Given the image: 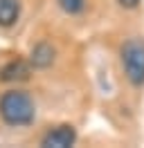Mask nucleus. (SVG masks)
Listing matches in <instances>:
<instances>
[{
	"instance_id": "8",
	"label": "nucleus",
	"mask_w": 144,
	"mask_h": 148,
	"mask_svg": "<svg viewBox=\"0 0 144 148\" xmlns=\"http://www.w3.org/2000/svg\"><path fill=\"white\" fill-rule=\"evenodd\" d=\"M137 2H140V0H119V5H122V7H128V9H131V7H135Z\"/></svg>"
},
{
	"instance_id": "3",
	"label": "nucleus",
	"mask_w": 144,
	"mask_h": 148,
	"mask_svg": "<svg viewBox=\"0 0 144 148\" xmlns=\"http://www.w3.org/2000/svg\"><path fill=\"white\" fill-rule=\"evenodd\" d=\"M74 139H77V132H74L72 126H59V128L50 130L45 135L41 146H45V148H68V146L74 144Z\"/></svg>"
},
{
	"instance_id": "7",
	"label": "nucleus",
	"mask_w": 144,
	"mask_h": 148,
	"mask_svg": "<svg viewBox=\"0 0 144 148\" xmlns=\"http://www.w3.org/2000/svg\"><path fill=\"white\" fill-rule=\"evenodd\" d=\"M59 5H61V9L68 11V14H79V11L86 7V0H59Z\"/></svg>"
},
{
	"instance_id": "2",
	"label": "nucleus",
	"mask_w": 144,
	"mask_h": 148,
	"mask_svg": "<svg viewBox=\"0 0 144 148\" xmlns=\"http://www.w3.org/2000/svg\"><path fill=\"white\" fill-rule=\"evenodd\" d=\"M122 65H124L126 79L133 85L144 83V40L131 38L122 47Z\"/></svg>"
},
{
	"instance_id": "5",
	"label": "nucleus",
	"mask_w": 144,
	"mask_h": 148,
	"mask_svg": "<svg viewBox=\"0 0 144 148\" xmlns=\"http://www.w3.org/2000/svg\"><path fill=\"white\" fill-rule=\"evenodd\" d=\"M20 5L18 0H0V27H11L18 20Z\"/></svg>"
},
{
	"instance_id": "6",
	"label": "nucleus",
	"mask_w": 144,
	"mask_h": 148,
	"mask_svg": "<svg viewBox=\"0 0 144 148\" xmlns=\"http://www.w3.org/2000/svg\"><path fill=\"white\" fill-rule=\"evenodd\" d=\"M54 61V47L50 43H38L32 49V65L34 67H47Z\"/></svg>"
},
{
	"instance_id": "4",
	"label": "nucleus",
	"mask_w": 144,
	"mask_h": 148,
	"mask_svg": "<svg viewBox=\"0 0 144 148\" xmlns=\"http://www.w3.org/2000/svg\"><path fill=\"white\" fill-rule=\"evenodd\" d=\"M29 79V65L23 61V58H16L2 67L0 72V81L5 83H11V81H27Z\"/></svg>"
},
{
	"instance_id": "1",
	"label": "nucleus",
	"mask_w": 144,
	"mask_h": 148,
	"mask_svg": "<svg viewBox=\"0 0 144 148\" xmlns=\"http://www.w3.org/2000/svg\"><path fill=\"white\" fill-rule=\"evenodd\" d=\"M34 114H36L34 101L27 92L9 90L0 97V117L9 126H27L34 121Z\"/></svg>"
}]
</instances>
